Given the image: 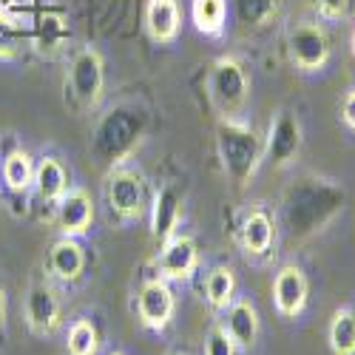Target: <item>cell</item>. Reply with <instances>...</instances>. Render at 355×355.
Segmentation results:
<instances>
[{
	"mask_svg": "<svg viewBox=\"0 0 355 355\" xmlns=\"http://www.w3.org/2000/svg\"><path fill=\"white\" fill-rule=\"evenodd\" d=\"M216 151L230 180L236 185H248L264 159V139L242 120L222 116L216 123Z\"/></svg>",
	"mask_w": 355,
	"mask_h": 355,
	"instance_id": "cell-1",
	"label": "cell"
},
{
	"mask_svg": "<svg viewBox=\"0 0 355 355\" xmlns=\"http://www.w3.org/2000/svg\"><path fill=\"white\" fill-rule=\"evenodd\" d=\"M344 202V193L333 188L324 180H302L299 185H293L287 199H284V216L293 233H313L321 230V225L327 222Z\"/></svg>",
	"mask_w": 355,
	"mask_h": 355,
	"instance_id": "cell-2",
	"label": "cell"
},
{
	"mask_svg": "<svg viewBox=\"0 0 355 355\" xmlns=\"http://www.w3.org/2000/svg\"><path fill=\"white\" fill-rule=\"evenodd\" d=\"M145 131V116L131 105H116L111 108L94 134V151L100 159H108L111 165H120L139 142Z\"/></svg>",
	"mask_w": 355,
	"mask_h": 355,
	"instance_id": "cell-3",
	"label": "cell"
},
{
	"mask_svg": "<svg viewBox=\"0 0 355 355\" xmlns=\"http://www.w3.org/2000/svg\"><path fill=\"white\" fill-rule=\"evenodd\" d=\"M208 92L222 116L239 120V114L250 97V77H248V69L239 57H233V54L216 57L211 66V74H208Z\"/></svg>",
	"mask_w": 355,
	"mask_h": 355,
	"instance_id": "cell-4",
	"label": "cell"
},
{
	"mask_svg": "<svg viewBox=\"0 0 355 355\" xmlns=\"http://www.w3.org/2000/svg\"><path fill=\"white\" fill-rule=\"evenodd\" d=\"M287 51L290 60L299 71H321L330 63V35L327 28L315 20H299L287 32Z\"/></svg>",
	"mask_w": 355,
	"mask_h": 355,
	"instance_id": "cell-5",
	"label": "cell"
},
{
	"mask_svg": "<svg viewBox=\"0 0 355 355\" xmlns=\"http://www.w3.org/2000/svg\"><path fill=\"white\" fill-rule=\"evenodd\" d=\"M66 88L71 92V100L77 103V108H83V111L94 108L100 103L103 88H105V63L97 49L85 46L74 54V60L69 66Z\"/></svg>",
	"mask_w": 355,
	"mask_h": 355,
	"instance_id": "cell-6",
	"label": "cell"
},
{
	"mask_svg": "<svg viewBox=\"0 0 355 355\" xmlns=\"http://www.w3.org/2000/svg\"><path fill=\"white\" fill-rule=\"evenodd\" d=\"M105 199L123 222H134L145 211V180L128 165H111L105 176Z\"/></svg>",
	"mask_w": 355,
	"mask_h": 355,
	"instance_id": "cell-7",
	"label": "cell"
},
{
	"mask_svg": "<svg viewBox=\"0 0 355 355\" xmlns=\"http://www.w3.org/2000/svg\"><path fill=\"white\" fill-rule=\"evenodd\" d=\"M302 123L290 108L273 114L268 137H264V159H270L276 168H287L302 154Z\"/></svg>",
	"mask_w": 355,
	"mask_h": 355,
	"instance_id": "cell-8",
	"label": "cell"
},
{
	"mask_svg": "<svg viewBox=\"0 0 355 355\" xmlns=\"http://www.w3.org/2000/svg\"><path fill=\"white\" fill-rule=\"evenodd\" d=\"M173 313H176V299L168 282L162 276L148 279L137 293V315L142 321V327L159 333L171 324Z\"/></svg>",
	"mask_w": 355,
	"mask_h": 355,
	"instance_id": "cell-9",
	"label": "cell"
},
{
	"mask_svg": "<svg viewBox=\"0 0 355 355\" xmlns=\"http://www.w3.org/2000/svg\"><path fill=\"white\" fill-rule=\"evenodd\" d=\"M63 304L49 282H35L26 293V324L37 336H51L60 324Z\"/></svg>",
	"mask_w": 355,
	"mask_h": 355,
	"instance_id": "cell-10",
	"label": "cell"
},
{
	"mask_svg": "<svg viewBox=\"0 0 355 355\" xmlns=\"http://www.w3.org/2000/svg\"><path fill=\"white\" fill-rule=\"evenodd\" d=\"M199 268V248L191 236L176 233L168 242L159 245V256H157V270L165 282H182L191 279Z\"/></svg>",
	"mask_w": 355,
	"mask_h": 355,
	"instance_id": "cell-11",
	"label": "cell"
},
{
	"mask_svg": "<svg viewBox=\"0 0 355 355\" xmlns=\"http://www.w3.org/2000/svg\"><path fill=\"white\" fill-rule=\"evenodd\" d=\"M307 295H310V284L304 270L295 268V264H284L273 279V304L279 315L284 318L302 315V310L307 307Z\"/></svg>",
	"mask_w": 355,
	"mask_h": 355,
	"instance_id": "cell-12",
	"label": "cell"
},
{
	"mask_svg": "<svg viewBox=\"0 0 355 355\" xmlns=\"http://www.w3.org/2000/svg\"><path fill=\"white\" fill-rule=\"evenodd\" d=\"M57 205V214H54V222H57V230L63 236H83L94 222V202L88 196V191L83 188H69L60 199L54 202Z\"/></svg>",
	"mask_w": 355,
	"mask_h": 355,
	"instance_id": "cell-13",
	"label": "cell"
},
{
	"mask_svg": "<svg viewBox=\"0 0 355 355\" xmlns=\"http://www.w3.org/2000/svg\"><path fill=\"white\" fill-rule=\"evenodd\" d=\"M180 219H182V193L173 185L159 188V193L154 196V205H151V236H154V242L162 245V242L171 239V236H176Z\"/></svg>",
	"mask_w": 355,
	"mask_h": 355,
	"instance_id": "cell-14",
	"label": "cell"
},
{
	"mask_svg": "<svg viewBox=\"0 0 355 355\" xmlns=\"http://www.w3.org/2000/svg\"><path fill=\"white\" fill-rule=\"evenodd\" d=\"M85 270V250L74 236H60L49 250V273L57 282H77Z\"/></svg>",
	"mask_w": 355,
	"mask_h": 355,
	"instance_id": "cell-15",
	"label": "cell"
},
{
	"mask_svg": "<svg viewBox=\"0 0 355 355\" xmlns=\"http://www.w3.org/2000/svg\"><path fill=\"white\" fill-rule=\"evenodd\" d=\"M182 15H180V0H148L145 6V28L148 37L154 43H173L180 35Z\"/></svg>",
	"mask_w": 355,
	"mask_h": 355,
	"instance_id": "cell-16",
	"label": "cell"
},
{
	"mask_svg": "<svg viewBox=\"0 0 355 355\" xmlns=\"http://www.w3.org/2000/svg\"><path fill=\"white\" fill-rule=\"evenodd\" d=\"M276 239V230H273V219L268 211L253 208L242 225H239V242L245 248L248 256H268Z\"/></svg>",
	"mask_w": 355,
	"mask_h": 355,
	"instance_id": "cell-17",
	"label": "cell"
},
{
	"mask_svg": "<svg viewBox=\"0 0 355 355\" xmlns=\"http://www.w3.org/2000/svg\"><path fill=\"white\" fill-rule=\"evenodd\" d=\"M225 330L230 333V338L236 341V347H253L259 338V313L248 299H239L227 307V324Z\"/></svg>",
	"mask_w": 355,
	"mask_h": 355,
	"instance_id": "cell-18",
	"label": "cell"
},
{
	"mask_svg": "<svg viewBox=\"0 0 355 355\" xmlns=\"http://www.w3.org/2000/svg\"><path fill=\"white\" fill-rule=\"evenodd\" d=\"M32 188L46 202H57V199H60L69 191V173H66L63 162L57 159V157H43L35 165V182H32Z\"/></svg>",
	"mask_w": 355,
	"mask_h": 355,
	"instance_id": "cell-19",
	"label": "cell"
},
{
	"mask_svg": "<svg viewBox=\"0 0 355 355\" xmlns=\"http://www.w3.org/2000/svg\"><path fill=\"white\" fill-rule=\"evenodd\" d=\"M0 180H3V185L15 193H26L28 188H32L35 182V162L32 157H28L26 151H12L3 157V162H0Z\"/></svg>",
	"mask_w": 355,
	"mask_h": 355,
	"instance_id": "cell-20",
	"label": "cell"
},
{
	"mask_svg": "<svg viewBox=\"0 0 355 355\" xmlns=\"http://www.w3.org/2000/svg\"><path fill=\"white\" fill-rule=\"evenodd\" d=\"M282 9V0H230V12L236 23L245 28H261L268 26Z\"/></svg>",
	"mask_w": 355,
	"mask_h": 355,
	"instance_id": "cell-21",
	"label": "cell"
},
{
	"mask_svg": "<svg viewBox=\"0 0 355 355\" xmlns=\"http://www.w3.org/2000/svg\"><path fill=\"white\" fill-rule=\"evenodd\" d=\"M191 20L196 32L219 35L227 23V0H191Z\"/></svg>",
	"mask_w": 355,
	"mask_h": 355,
	"instance_id": "cell-22",
	"label": "cell"
},
{
	"mask_svg": "<svg viewBox=\"0 0 355 355\" xmlns=\"http://www.w3.org/2000/svg\"><path fill=\"white\" fill-rule=\"evenodd\" d=\"M327 338H330L333 355H355V310L352 307H341L333 313Z\"/></svg>",
	"mask_w": 355,
	"mask_h": 355,
	"instance_id": "cell-23",
	"label": "cell"
},
{
	"mask_svg": "<svg viewBox=\"0 0 355 355\" xmlns=\"http://www.w3.org/2000/svg\"><path fill=\"white\" fill-rule=\"evenodd\" d=\"M233 293H236V276L230 268L219 264L205 279V299L214 310H227L233 304Z\"/></svg>",
	"mask_w": 355,
	"mask_h": 355,
	"instance_id": "cell-24",
	"label": "cell"
},
{
	"mask_svg": "<svg viewBox=\"0 0 355 355\" xmlns=\"http://www.w3.org/2000/svg\"><path fill=\"white\" fill-rule=\"evenodd\" d=\"M97 347H100V333L94 327V321L77 318L69 327V338H66L69 355H97Z\"/></svg>",
	"mask_w": 355,
	"mask_h": 355,
	"instance_id": "cell-25",
	"label": "cell"
},
{
	"mask_svg": "<svg viewBox=\"0 0 355 355\" xmlns=\"http://www.w3.org/2000/svg\"><path fill=\"white\" fill-rule=\"evenodd\" d=\"M205 355H236V341L225 327H211L208 341H205Z\"/></svg>",
	"mask_w": 355,
	"mask_h": 355,
	"instance_id": "cell-26",
	"label": "cell"
},
{
	"mask_svg": "<svg viewBox=\"0 0 355 355\" xmlns=\"http://www.w3.org/2000/svg\"><path fill=\"white\" fill-rule=\"evenodd\" d=\"M310 3L324 20H341L349 12V0H310Z\"/></svg>",
	"mask_w": 355,
	"mask_h": 355,
	"instance_id": "cell-27",
	"label": "cell"
},
{
	"mask_svg": "<svg viewBox=\"0 0 355 355\" xmlns=\"http://www.w3.org/2000/svg\"><path fill=\"white\" fill-rule=\"evenodd\" d=\"M341 120H344L347 128L355 131V88H349L347 97H344V103H341Z\"/></svg>",
	"mask_w": 355,
	"mask_h": 355,
	"instance_id": "cell-28",
	"label": "cell"
},
{
	"mask_svg": "<svg viewBox=\"0 0 355 355\" xmlns=\"http://www.w3.org/2000/svg\"><path fill=\"white\" fill-rule=\"evenodd\" d=\"M3 330H6V290L0 284V336H3Z\"/></svg>",
	"mask_w": 355,
	"mask_h": 355,
	"instance_id": "cell-29",
	"label": "cell"
},
{
	"mask_svg": "<svg viewBox=\"0 0 355 355\" xmlns=\"http://www.w3.org/2000/svg\"><path fill=\"white\" fill-rule=\"evenodd\" d=\"M352 57H355V32H352Z\"/></svg>",
	"mask_w": 355,
	"mask_h": 355,
	"instance_id": "cell-30",
	"label": "cell"
},
{
	"mask_svg": "<svg viewBox=\"0 0 355 355\" xmlns=\"http://www.w3.org/2000/svg\"><path fill=\"white\" fill-rule=\"evenodd\" d=\"M111 355H123V352H111Z\"/></svg>",
	"mask_w": 355,
	"mask_h": 355,
	"instance_id": "cell-31",
	"label": "cell"
},
{
	"mask_svg": "<svg viewBox=\"0 0 355 355\" xmlns=\"http://www.w3.org/2000/svg\"><path fill=\"white\" fill-rule=\"evenodd\" d=\"M173 355H185V352H173Z\"/></svg>",
	"mask_w": 355,
	"mask_h": 355,
	"instance_id": "cell-32",
	"label": "cell"
}]
</instances>
